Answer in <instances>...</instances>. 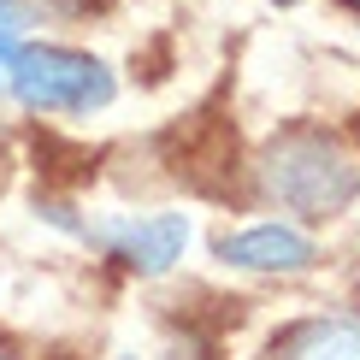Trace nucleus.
Here are the masks:
<instances>
[{
	"mask_svg": "<svg viewBox=\"0 0 360 360\" xmlns=\"http://www.w3.org/2000/svg\"><path fill=\"white\" fill-rule=\"evenodd\" d=\"M0 360H12V354H0Z\"/></svg>",
	"mask_w": 360,
	"mask_h": 360,
	"instance_id": "obj_9",
	"label": "nucleus"
},
{
	"mask_svg": "<svg viewBox=\"0 0 360 360\" xmlns=\"http://www.w3.org/2000/svg\"><path fill=\"white\" fill-rule=\"evenodd\" d=\"M41 6H48V12H83L89 0H41Z\"/></svg>",
	"mask_w": 360,
	"mask_h": 360,
	"instance_id": "obj_7",
	"label": "nucleus"
},
{
	"mask_svg": "<svg viewBox=\"0 0 360 360\" xmlns=\"http://www.w3.org/2000/svg\"><path fill=\"white\" fill-rule=\"evenodd\" d=\"M24 36H30V12L18 6V0H0V59L18 53Z\"/></svg>",
	"mask_w": 360,
	"mask_h": 360,
	"instance_id": "obj_6",
	"label": "nucleus"
},
{
	"mask_svg": "<svg viewBox=\"0 0 360 360\" xmlns=\"http://www.w3.org/2000/svg\"><path fill=\"white\" fill-rule=\"evenodd\" d=\"M283 6H290V0H283Z\"/></svg>",
	"mask_w": 360,
	"mask_h": 360,
	"instance_id": "obj_10",
	"label": "nucleus"
},
{
	"mask_svg": "<svg viewBox=\"0 0 360 360\" xmlns=\"http://www.w3.org/2000/svg\"><path fill=\"white\" fill-rule=\"evenodd\" d=\"M260 184L278 207L302 219H331L360 195V172L349 166V154L319 136V130H290L266 148V166H260Z\"/></svg>",
	"mask_w": 360,
	"mask_h": 360,
	"instance_id": "obj_1",
	"label": "nucleus"
},
{
	"mask_svg": "<svg viewBox=\"0 0 360 360\" xmlns=\"http://www.w3.org/2000/svg\"><path fill=\"white\" fill-rule=\"evenodd\" d=\"M224 266H243V272H307L313 266V243L290 224H254L219 243Z\"/></svg>",
	"mask_w": 360,
	"mask_h": 360,
	"instance_id": "obj_4",
	"label": "nucleus"
},
{
	"mask_svg": "<svg viewBox=\"0 0 360 360\" xmlns=\"http://www.w3.org/2000/svg\"><path fill=\"white\" fill-rule=\"evenodd\" d=\"M89 243H101L112 260H124L130 272H166V266L184 254L189 224L184 213H154V219H112V224H77Z\"/></svg>",
	"mask_w": 360,
	"mask_h": 360,
	"instance_id": "obj_3",
	"label": "nucleus"
},
{
	"mask_svg": "<svg viewBox=\"0 0 360 360\" xmlns=\"http://www.w3.org/2000/svg\"><path fill=\"white\" fill-rule=\"evenodd\" d=\"M278 360H360V325L354 319H307L278 337Z\"/></svg>",
	"mask_w": 360,
	"mask_h": 360,
	"instance_id": "obj_5",
	"label": "nucleus"
},
{
	"mask_svg": "<svg viewBox=\"0 0 360 360\" xmlns=\"http://www.w3.org/2000/svg\"><path fill=\"white\" fill-rule=\"evenodd\" d=\"M12 95L30 112H95L112 101V71L71 48H18L12 53Z\"/></svg>",
	"mask_w": 360,
	"mask_h": 360,
	"instance_id": "obj_2",
	"label": "nucleus"
},
{
	"mask_svg": "<svg viewBox=\"0 0 360 360\" xmlns=\"http://www.w3.org/2000/svg\"><path fill=\"white\" fill-rule=\"evenodd\" d=\"M349 6H360V0H349Z\"/></svg>",
	"mask_w": 360,
	"mask_h": 360,
	"instance_id": "obj_8",
	"label": "nucleus"
}]
</instances>
